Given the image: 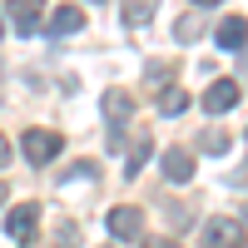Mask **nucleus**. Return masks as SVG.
<instances>
[{
  "instance_id": "f257e3e1",
  "label": "nucleus",
  "mask_w": 248,
  "mask_h": 248,
  "mask_svg": "<svg viewBox=\"0 0 248 248\" xmlns=\"http://www.w3.org/2000/svg\"><path fill=\"white\" fill-rule=\"evenodd\" d=\"M60 149H65V139H60L55 129H25L20 134V154H25V164H55L60 159Z\"/></svg>"
},
{
  "instance_id": "f03ea898",
  "label": "nucleus",
  "mask_w": 248,
  "mask_h": 248,
  "mask_svg": "<svg viewBox=\"0 0 248 248\" xmlns=\"http://www.w3.org/2000/svg\"><path fill=\"white\" fill-rule=\"evenodd\" d=\"M105 229H109V238H119V243H139V238H144V209H134V203H114L109 218H105Z\"/></svg>"
},
{
  "instance_id": "7ed1b4c3",
  "label": "nucleus",
  "mask_w": 248,
  "mask_h": 248,
  "mask_svg": "<svg viewBox=\"0 0 248 248\" xmlns=\"http://www.w3.org/2000/svg\"><path fill=\"white\" fill-rule=\"evenodd\" d=\"M199 238H203V248H248V229L238 218H209Z\"/></svg>"
},
{
  "instance_id": "20e7f679",
  "label": "nucleus",
  "mask_w": 248,
  "mask_h": 248,
  "mask_svg": "<svg viewBox=\"0 0 248 248\" xmlns=\"http://www.w3.org/2000/svg\"><path fill=\"white\" fill-rule=\"evenodd\" d=\"M5 233L15 238V243H30L35 233H40V203H10V214H5Z\"/></svg>"
},
{
  "instance_id": "39448f33",
  "label": "nucleus",
  "mask_w": 248,
  "mask_h": 248,
  "mask_svg": "<svg viewBox=\"0 0 248 248\" xmlns=\"http://www.w3.org/2000/svg\"><path fill=\"white\" fill-rule=\"evenodd\" d=\"M129 119H134V94H129V90H105V124H109V139H119Z\"/></svg>"
},
{
  "instance_id": "423d86ee",
  "label": "nucleus",
  "mask_w": 248,
  "mask_h": 248,
  "mask_svg": "<svg viewBox=\"0 0 248 248\" xmlns=\"http://www.w3.org/2000/svg\"><path fill=\"white\" fill-rule=\"evenodd\" d=\"M238 94H243V85H238V79H214V85L203 90V99H199V105L209 109V114H229V109L238 105Z\"/></svg>"
},
{
  "instance_id": "0eeeda50",
  "label": "nucleus",
  "mask_w": 248,
  "mask_h": 248,
  "mask_svg": "<svg viewBox=\"0 0 248 248\" xmlns=\"http://www.w3.org/2000/svg\"><path fill=\"white\" fill-rule=\"evenodd\" d=\"M5 15H10V25H15L20 35H35L40 20H45V0H10Z\"/></svg>"
},
{
  "instance_id": "6e6552de",
  "label": "nucleus",
  "mask_w": 248,
  "mask_h": 248,
  "mask_svg": "<svg viewBox=\"0 0 248 248\" xmlns=\"http://www.w3.org/2000/svg\"><path fill=\"white\" fill-rule=\"evenodd\" d=\"M159 169H164V179H169V184H194V154L174 144V149L159 154Z\"/></svg>"
},
{
  "instance_id": "1a4fd4ad",
  "label": "nucleus",
  "mask_w": 248,
  "mask_h": 248,
  "mask_svg": "<svg viewBox=\"0 0 248 248\" xmlns=\"http://www.w3.org/2000/svg\"><path fill=\"white\" fill-rule=\"evenodd\" d=\"M40 30H45L50 40H65V35H79V30H85V10H79V5H60V10L50 15V25H40Z\"/></svg>"
},
{
  "instance_id": "9d476101",
  "label": "nucleus",
  "mask_w": 248,
  "mask_h": 248,
  "mask_svg": "<svg viewBox=\"0 0 248 248\" xmlns=\"http://www.w3.org/2000/svg\"><path fill=\"white\" fill-rule=\"evenodd\" d=\"M214 45H218V50H243V45H248V20H243V15L218 20V25H214Z\"/></svg>"
},
{
  "instance_id": "9b49d317",
  "label": "nucleus",
  "mask_w": 248,
  "mask_h": 248,
  "mask_svg": "<svg viewBox=\"0 0 248 248\" xmlns=\"http://www.w3.org/2000/svg\"><path fill=\"white\" fill-rule=\"evenodd\" d=\"M154 10H159V0H124V25H129V30L149 25V20H154Z\"/></svg>"
},
{
  "instance_id": "f8f14e48",
  "label": "nucleus",
  "mask_w": 248,
  "mask_h": 248,
  "mask_svg": "<svg viewBox=\"0 0 248 248\" xmlns=\"http://www.w3.org/2000/svg\"><path fill=\"white\" fill-rule=\"evenodd\" d=\"M189 109V90H179V85H169V90H159V114H184Z\"/></svg>"
},
{
  "instance_id": "ddd939ff",
  "label": "nucleus",
  "mask_w": 248,
  "mask_h": 248,
  "mask_svg": "<svg viewBox=\"0 0 248 248\" xmlns=\"http://www.w3.org/2000/svg\"><path fill=\"white\" fill-rule=\"evenodd\" d=\"M70 179H99V164H94V159H79V164H70V169L60 174V184H70Z\"/></svg>"
},
{
  "instance_id": "4468645a",
  "label": "nucleus",
  "mask_w": 248,
  "mask_h": 248,
  "mask_svg": "<svg viewBox=\"0 0 248 248\" xmlns=\"http://www.w3.org/2000/svg\"><path fill=\"white\" fill-rule=\"evenodd\" d=\"M144 159H149V139H139V144H134V149H129V159H124V174H129V179H134V174L144 169Z\"/></svg>"
},
{
  "instance_id": "2eb2a0df",
  "label": "nucleus",
  "mask_w": 248,
  "mask_h": 248,
  "mask_svg": "<svg viewBox=\"0 0 248 248\" xmlns=\"http://www.w3.org/2000/svg\"><path fill=\"white\" fill-rule=\"evenodd\" d=\"M199 30H203L199 20H194V15H184L179 25H174V40H179V45H194V40H199Z\"/></svg>"
},
{
  "instance_id": "dca6fc26",
  "label": "nucleus",
  "mask_w": 248,
  "mask_h": 248,
  "mask_svg": "<svg viewBox=\"0 0 248 248\" xmlns=\"http://www.w3.org/2000/svg\"><path fill=\"white\" fill-rule=\"evenodd\" d=\"M199 144H203V154H229V139H223L218 129H209V134H203Z\"/></svg>"
},
{
  "instance_id": "f3484780",
  "label": "nucleus",
  "mask_w": 248,
  "mask_h": 248,
  "mask_svg": "<svg viewBox=\"0 0 248 248\" xmlns=\"http://www.w3.org/2000/svg\"><path fill=\"white\" fill-rule=\"evenodd\" d=\"M144 79H149L154 90H169V79H174V75H169V65H149V70H144Z\"/></svg>"
},
{
  "instance_id": "a211bd4d",
  "label": "nucleus",
  "mask_w": 248,
  "mask_h": 248,
  "mask_svg": "<svg viewBox=\"0 0 248 248\" xmlns=\"http://www.w3.org/2000/svg\"><path fill=\"white\" fill-rule=\"evenodd\" d=\"M55 248H79V229H75V223H70V229H60Z\"/></svg>"
},
{
  "instance_id": "6ab92c4d",
  "label": "nucleus",
  "mask_w": 248,
  "mask_h": 248,
  "mask_svg": "<svg viewBox=\"0 0 248 248\" xmlns=\"http://www.w3.org/2000/svg\"><path fill=\"white\" fill-rule=\"evenodd\" d=\"M139 248H179L174 238H139Z\"/></svg>"
},
{
  "instance_id": "aec40b11",
  "label": "nucleus",
  "mask_w": 248,
  "mask_h": 248,
  "mask_svg": "<svg viewBox=\"0 0 248 248\" xmlns=\"http://www.w3.org/2000/svg\"><path fill=\"white\" fill-rule=\"evenodd\" d=\"M10 164V144H5V134H0V169Z\"/></svg>"
},
{
  "instance_id": "412c9836",
  "label": "nucleus",
  "mask_w": 248,
  "mask_h": 248,
  "mask_svg": "<svg viewBox=\"0 0 248 248\" xmlns=\"http://www.w3.org/2000/svg\"><path fill=\"white\" fill-rule=\"evenodd\" d=\"M5 199H10V184H5V179H0V209H5Z\"/></svg>"
},
{
  "instance_id": "4be33fe9",
  "label": "nucleus",
  "mask_w": 248,
  "mask_h": 248,
  "mask_svg": "<svg viewBox=\"0 0 248 248\" xmlns=\"http://www.w3.org/2000/svg\"><path fill=\"white\" fill-rule=\"evenodd\" d=\"M194 5H218V0H194Z\"/></svg>"
},
{
  "instance_id": "5701e85b",
  "label": "nucleus",
  "mask_w": 248,
  "mask_h": 248,
  "mask_svg": "<svg viewBox=\"0 0 248 248\" xmlns=\"http://www.w3.org/2000/svg\"><path fill=\"white\" fill-rule=\"evenodd\" d=\"M0 35H5V20H0Z\"/></svg>"
},
{
  "instance_id": "b1692460",
  "label": "nucleus",
  "mask_w": 248,
  "mask_h": 248,
  "mask_svg": "<svg viewBox=\"0 0 248 248\" xmlns=\"http://www.w3.org/2000/svg\"><path fill=\"white\" fill-rule=\"evenodd\" d=\"M243 218H248V209H243Z\"/></svg>"
}]
</instances>
